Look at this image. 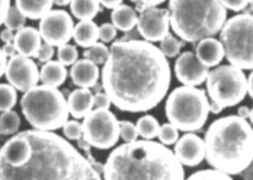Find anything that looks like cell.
Returning a JSON list of instances; mask_svg holds the SVG:
<instances>
[{"label": "cell", "instance_id": "obj_1", "mask_svg": "<svg viewBox=\"0 0 253 180\" xmlns=\"http://www.w3.org/2000/svg\"><path fill=\"white\" fill-rule=\"evenodd\" d=\"M171 66L159 47L144 40H118L102 69V87L116 109L145 112L158 106L171 85Z\"/></svg>", "mask_w": 253, "mask_h": 180}, {"label": "cell", "instance_id": "obj_2", "mask_svg": "<svg viewBox=\"0 0 253 180\" xmlns=\"http://www.w3.org/2000/svg\"><path fill=\"white\" fill-rule=\"evenodd\" d=\"M32 154L22 166L0 159V180H93L100 174L70 142L53 131H22Z\"/></svg>", "mask_w": 253, "mask_h": 180}, {"label": "cell", "instance_id": "obj_3", "mask_svg": "<svg viewBox=\"0 0 253 180\" xmlns=\"http://www.w3.org/2000/svg\"><path fill=\"white\" fill-rule=\"evenodd\" d=\"M105 180H185L183 166L160 142L147 140L124 143L104 164Z\"/></svg>", "mask_w": 253, "mask_h": 180}, {"label": "cell", "instance_id": "obj_4", "mask_svg": "<svg viewBox=\"0 0 253 180\" xmlns=\"http://www.w3.org/2000/svg\"><path fill=\"white\" fill-rule=\"evenodd\" d=\"M205 159L230 176L242 174L253 163V127L238 115L215 120L205 133Z\"/></svg>", "mask_w": 253, "mask_h": 180}, {"label": "cell", "instance_id": "obj_5", "mask_svg": "<svg viewBox=\"0 0 253 180\" xmlns=\"http://www.w3.org/2000/svg\"><path fill=\"white\" fill-rule=\"evenodd\" d=\"M168 10L172 31L187 43L212 37L227 21L220 0H170Z\"/></svg>", "mask_w": 253, "mask_h": 180}, {"label": "cell", "instance_id": "obj_6", "mask_svg": "<svg viewBox=\"0 0 253 180\" xmlns=\"http://www.w3.org/2000/svg\"><path fill=\"white\" fill-rule=\"evenodd\" d=\"M20 105L24 117L34 130L55 131L68 120L67 102L57 88L37 85L24 93Z\"/></svg>", "mask_w": 253, "mask_h": 180}, {"label": "cell", "instance_id": "obj_7", "mask_svg": "<svg viewBox=\"0 0 253 180\" xmlns=\"http://www.w3.org/2000/svg\"><path fill=\"white\" fill-rule=\"evenodd\" d=\"M210 99L203 89L179 86L171 91L165 102L167 120L179 131L195 132L209 118Z\"/></svg>", "mask_w": 253, "mask_h": 180}, {"label": "cell", "instance_id": "obj_8", "mask_svg": "<svg viewBox=\"0 0 253 180\" xmlns=\"http://www.w3.org/2000/svg\"><path fill=\"white\" fill-rule=\"evenodd\" d=\"M220 42L231 66L253 70V15L239 14L229 18L220 30Z\"/></svg>", "mask_w": 253, "mask_h": 180}, {"label": "cell", "instance_id": "obj_9", "mask_svg": "<svg viewBox=\"0 0 253 180\" xmlns=\"http://www.w3.org/2000/svg\"><path fill=\"white\" fill-rule=\"evenodd\" d=\"M206 89L210 101L222 108L234 107L248 94L247 77L242 69L231 65L216 66L209 72Z\"/></svg>", "mask_w": 253, "mask_h": 180}, {"label": "cell", "instance_id": "obj_10", "mask_svg": "<svg viewBox=\"0 0 253 180\" xmlns=\"http://www.w3.org/2000/svg\"><path fill=\"white\" fill-rule=\"evenodd\" d=\"M82 127L83 138L100 150L115 147L120 139L119 120L110 109L91 110L84 118Z\"/></svg>", "mask_w": 253, "mask_h": 180}, {"label": "cell", "instance_id": "obj_11", "mask_svg": "<svg viewBox=\"0 0 253 180\" xmlns=\"http://www.w3.org/2000/svg\"><path fill=\"white\" fill-rule=\"evenodd\" d=\"M74 28L70 14L63 9H55L40 19L39 31L44 43L59 47L71 40Z\"/></svg>", "mask_w": 253, "mask_h": 180}, {"label": "cell", "instance_id": "obj_12", "mask_svg": "<svg viewBox=\"0 0 253 180\" xmlns=\"http://www.w3.org/2000/svg\"><path fill=\"white\" fill-rule=\"evenodd\" d=\"M5 75L8 83L21 93L37 86L40 81L37 64L32 58L18 54L7 61Z\"/></svg>", "mask_w": 253, "mask_h": 180}, {"label": "cell", "instance_id": "obj_13", "mask_svg": "<svg viewBox=\"0 0 253 180\" xmlns=\"http://www.w3.org/2000/svg\"><path fill=\"white\" fill-rule=\"evenodd\" d=\"M138 32L149 43L161 42L170 34V13L156 6L145 8L138 17Z\"/></svg>", "mask_w": 253, "mask_h": 180}, {"label": "cell", "instance_id": "obj_14", "mask_svg": "<svg viewBox=\"0 0 253 180\" xmlns=\"http://www.w3.org/2000/svg\"><path fill=\"white\" fill-rule=\"evenodd\" d=\"M173 69L177 80L182 85L192 87H197L206 82L210 72L192 51L178 55Z\"/></svg>", "mask_w": 253, "mask_h": 180}, {"label": "cell", "instance_id": "obj_15", "mask_svg": "<svg viewBox=\"0 0 253 180\" xmlns=\"http://www.w3.org/2000/svg\"><path fill=\"white\" fill-rule=\"evenodd\" d=\"M173 153L182 166L197 167L205 158L204 140L193 132H186L174 144Z\"/></svg>", "mask_w": 253, "mask_h": 180}, {"label": "cell", "instance_id": "obj_16", "mask_svg": "<svg viewBox=\"0 0 253 180\" xmlns=\"http://www.w3.org/2000/svg\"><path fill=\"white\" fill-rule=\"evenodd\" d=\"M32 145L27 137L19 132L0 148V159L12 167H19L31 157Z\"/></svg>", "mask_w": 253, "mask_h": 180}, {"label": "cell", "instance_id": "obj_17", "mask_svg": "<svg viewBox=\"0 0 253 180\" xmlns=\"http://www.w3.org/2000/svg\"><path fill=\"white\" fill-rule=\"evenodd\" d=\"M72 82L78 88L90 89L97 84L100 77L98 66L85 58L77 60L70 69Z\"/></svg>", "mask_w": 253, "mask_h": 180}, {"label": "cell", "instance_id": "obj_18", "mask_svg": "<svg viewBox=\"0 0 253 180\" xmlns=\"http://www.w3.org/2000/svg\"><path fill=\"white\" fill-rule=\"evenodd\" d=\"M13 44H15L18 55L34 58L37 57L42 45V37L38 29L33 27H25L17 31Z\"/></svg>", "mask_w": 253, "mask_h": 180}, {"label": "cell", "instance_id": "obj_19", "mask_svg": "<svg viewBox=\"0 0 253 180\" xmlns=\"http://www.w3.org/2000/svg\"><path fill=\"white\" fill-rule=\"evenodd\" d=\"M195 55L204 66L211 68L220 65L225 57V52L220 40L207 37L199 41Z\"/></svg>", "mask_w": 253, "mask_h": 180}, {"label": "cell", "instance_id": "obj_20", "mask_svg": "<svg viewBox=\"0 0 253 180\" xmlns=\"http://www.w3.org/2000/svg\"><path fill=\"white\" fill-rule=\"evenodd\" d=\"M69 114L75 120L84 119L94 109V94L90 89L78 88L72 92L66 100Z\"/></svg>", "mask_w": 253, "mask_h": 180}, {"label": "cell", "instance_id": "obj_21", "mask_svg": "<svg viewBox=\"0 0 253 180\" xmlns=\"http://www.w3.org/2000/svg\"><path fill=\"white\" fill-rule=\"evenodd\" d=\"M67 78L66 66L58 60H51L44 64L40 69V81L42 84L58 88L63 85Z\"/></svg>", "mask_w": 253, "mask_h": 180}, {"label": "cell", "instance_id": "obj_22", "mask_svg": "<svg viewBox=\"0 0 253 180\" xmlns=\"http://www.w3.org/2000/svg\"><path fill=\"white\" fill-rule=\"evenodd\" d=\"M73 38L83 48H88L99 39V27L93 20H82L74 28Z\"/></svg>", "mask_w": 253, "mask_h": 180}, {"label": "cell", "instance_id": "obj_23", "mask_svg": "<svg viewBox=\"0 0 253 180\" xmlns=\"http://www.w3.org/2000/svg\"><path fill=\"white\" fill-rule=\"evenodd\" d=\"M111 21L117 30L129 32L137 26V13L132 6L122 4L113 9L111 13Z\"/></svg>", "mask_w": 253, "mask_h": 180}, {"label": "cell", "instance_id": "obj_24", "mask_svg": "<svg viewBox=\"0 0 253 180\" xmlns=\"http://www.w3.org/2000/svg\"><path fill=\"white\" fill-rule=\"evenodd\" d=\"M16 7L27 18L38 20L44 17L54 4V0H15Z\"/></svg>", "mask_w": 253, "mask_h": 180}, {"label": "cell", "instance_id": "obj_25", "mask_svg": "<svg viewBox=\"0 0 253 180\" xmlns=\"http://www.w3.org/2000/svg\"><path fill=\"white\" fill-rule=\"evenodd\" d=\"M98 0H72L70 9L74 17L82 20H93L100 11Z\"/></svg>", "mask_w": 253, "mask_h": 180}, {"label": "cell", "instance_id": "obj_26", "mask_svg": "<svg viewBox=\"0 0 253 180\" xmlns=\"http://www.w3.org/2000/svg\"><path fill=\"white\" fill-rule=\"evenodd\" d=\"M136 127L139 136L142 137L143 140L153 141L158 136L161 125L159 120L154 116L145 114L138 119Z\"/></svg>", "mask_w": 253, "mask_h": 180}, {"label": "cell", "instance_id": "obj_27", "mask_svg": "<svg viewBox=\"0 0 253 180\" xmlns=\"http://www.w3.org/2000/svg\"><path fill=\"white\" fill-rule=\"evenodd\" d=\"M21 124V119L17 111L10 109L0 114V135L16 134Z\"/></svg>", "mask_w": 253, "mask_h": 180}, {"label": "cell", "instance_id": "obj_28", "mask_svg": "<svg viewBox=\"0 0 253 180\" xmlns=\"http://www.w3.org/2000/svg\"><path fill=\"white\" fill-rule=\"evenodd\" d=\"M110 53V48H108L105 43H95L92 46L84 50V57L87 60L93 62L95 65H105Z\"/></svg>", "mask_w": 253, "mask_h": 180}, {"label": "cell", "instance_id": "obj_29", "mask_svg": "<svg viewBox=\"0 0 253 180\" xmlns=\"http://www.w3.org/2000/svg\"><path fill=\"white\" fill-rule=\"evenodd\" d=\"M17 102V90L9 83H0V112L13 109Z\"/></svg>", "mask_w": 253, "mask_h": 180}, {"label": "cell", "instance_id": "obj_30", "mask_svg": "<svg viewBox=\"0 0 253 180\" xmlns=\"http://www.w3.org/2000/svg\"><path fill=\"white\" fill-rule=\"evenodd\" d=\"M182 48L181 40L169 34L160 42L159 49L166 58H174L180 54Z\"/></svg>", "mask_w": 253, "mask_h": 180}, {"label": "cell", "instance_id": "obj_31", "mask_svg": "<svg viewBox=\"0 0 253 180\" xmlns=\"http://www.w3.org/2000/svg\"><path fill=\"white\" fill-rule=\"evenodd\" d=\"M26 23L27 17L17 9L16 6H10L9 10L6 14V19L4 21L6 28L10 29L13 32L18 31L26 27Z\"/></svg>", "mask_w": 253, "mask_h": 180}, {"label": "cell", "instance_id": "obj_32", "mask_svg": "<svg viewBox=\"0 0 253 180\" xmlns=\"http://www.w3.org/2000/svg\"><path fill=\"white\" fill-rule=\"evenodd\" d=\"M157 138L159 140L160 143L164 144L165 146L174 145L180 138L179 130L170 122L165 123L161 125Z\"/></svg>", "mask_w": 253, "mask_h": 180}, {"label": "cell", "instance_id": "obj_33", "mask_svg": "<svg viewBox=\"0 0 253 180\" xmlns=\"http://www.w3.org/2000/svg\"><path fill=\"white\" fill-rule=\"evenodd\" d=\"M78 50L73 44L61 45L57 50V60L65 66H73L78 60Z\"/></svg>", "mask_w": 253, "mask_h": 180}, {"label": "cell", "instance_id": "obj_34", "mask_svg": "<svg viewBox=\"0 0 253 180\" xmlns=\"http://www.w3.org/2000/svg\"><path fill=\"white\" fill-rule=\"evenodd\" d=\"M185 180H233L230 175L214 169H202L190 175Z\"/></svg>", "mask_w": 253, "mask_h": 180}, {"label": "cell", "instance_id": "obj_35", "mask_svg": "<svg viewBox=\"0 0 253 180\" xmlns=\"http://www.w3.org/2000/svg\"><path fill=\"white\" fill-rule=\"evenodd\" d=\"M120 127V138L126 143L136 142L139 133L137 127L132 121L127 120H119Z\"/></svg>", "mask_w": 253, "mask_h": 180}, {"label": "cell", "instance_id": "obj_36", "mask_svg": "<svg viewBox=\"0 0 253 180\" xmlns=\"http://www.w3.org/2000/svg\"><path fill=\"white\" fill-rule=\"evenodd\" d=\"M63 129V134L68 141H76L80 140L83 137L82 123H80L78 120H67Z\"/></svg>", "mask_w": 253, "mask_h": 180}, {"label": "cell", "instance_id": "obj_37", "mask_svg": "<svg viewBox=\"0 0 253 180\" xmlns=\"http://www.w3.org/2000/svg\"><path fill=\"white\" fill-rule=\"evenodd\" d=\"M117 36V29L112 23H103L99 27V39L102 43H110Z\"/></svg>", "mask_w": 253, "mask_h": 180}, {"label": "cell", "instance_id": "obj_38", "mask_svg": "<svg viewBox=\"0 0 253 180\" xmlns=\"http://www.w3.org/2000/svg\"><path fill=\"white\" fill-rule=\"evenodd\" d=\"M54 55H55L54 46L46 44V43H44V44H42L40 49H39L37 58L39 59V62L45 64V63L52 60Z\"/></svg>", "mask_w": 253, "mask_h": 180}, {"label": "cell", "instance_id": "obj_39", "mask_svg": "<svg viewBox=\"0 0 253 180\" xmlns=\"http://www.w3.org/2000/svg\"><path fill=\"white\" fill-rule=\"evenodd\" d=\"M226 9L239 12L244 10L250 4V0H220Z\"/></svg>", "mask_w": 253, "mask_h": 180}, {"label": "cell", "instance_id": "obj_40", "mask_svg": "<svg viewBox=\"0 0 253 180\" xmlns=\"http://www.w3.org/2000/svg\"><path fill=\"white\" fill-rule=\"evenodd\" d=\"M112 101L110 97L105 93H95L94 95V109H110Z\"/></svg>", "mask_w": 253, "mask_h": 180}, {"label": "cell", "instance_id": "obj_41", "mask_svg": "<svg viewBox=\"0 0 253 180\" xmlns=\"http://www.w3.org/2000/svg\"><path fill=\"white\" fill-rule=\"evenodd\" d=\"M133 3H135L137 6H142L143 10L148 7L158 6L163 4L166 0H130Z\"/></svg>", "mask_w": 253, "mask_h": 180}, {"label": "cell", "instance_id": "obj_42", "mask_svg": "<svg viewBox=\"0 0 253 180\" xmlns=\"http://www.w3.org/2000/svg\"><path fill=\"white\" fill-rule=\"evenodd\" d=\"M10 6V0H0V27L4 24Z\"/></svg>", "mask_w": 253, "mask_h": 180}, {"label": "cell", "instance_id": "obj_43", "mask_svg": "<svg viewBox=\"0 0 253 180\" xmlns=\"http://www.w3.org/2000/svg\"><path fill=\"white\" fill-rule=\"evenodd\" d=\"M3 54L5 55L6 58L9 57L11 58L13 56L17 55V49H16V46L13 43H6V44L3 45V47L1 48Z\"/></svg>", "mask_w": 253, "mask_h": 180}, {"label": "cell", "instance_id": "obj_44", "mask_svg": "<svg viewBox=\"0 0 253 180\" xmlns=\"http://www.w3.org/2000/svg\"><path fill=\"white\" fill-rule=\"evenodd\" d=\"M14 37H15V35L13 33V31L8 28L2 30L0 33V40L5 44L12 43L14 41Z\"/></svg>", "mask_w": 253, "mask_h": 180}, {"label": "cell", "instance_id": "obj_45", "mask_svg": "<svg viewBox=\"0 0 253 180\" xmlns=\"http://www.w3.org/2000/svg\"><path fill=\"white\" fill-rule=\"evenodd\" d=\"M98 1L102 6H105L108 9H115L123 3V0H98Z\"/></svg>", "mask_w": 253, "mask_h": 180}, {"label": "cell", "instance_id": "obj_46", "mask_svg": "<svg viewBox=\"0 0 253 180\" xmlns=\"http://www.w3.org/2000/svg\"><path fill=\"white\" fill-rule=\"evenodd\" d=\"M238 116L242 119L244 120H249V117H250V113H251V109L248 107V106H241L239 107L238 109Z\"/></svg>", "mask_w": 253, "mask_h": 180}, {"label": "cell", "instance_id": "obj_47", "mask_svg": "<svg viewBox=\"0 0 253 180\" xmlns=\"http://www.w3.org/2000/svg\"><path fill=\"white\" fill-rule=\"evenodd\" d=\"M6 65H7V60L5 55L3 54L2 49L0 48V78L5 74L6 72Z\"/></svg>", "mask_w": 253, "mask_h": 180}, {"label": "cell", "instance_id": "obj_48", "mask_svg": "<svg viewBox=\"0 0 253 180\" xmlns=\"http://www.w3.org/2000/svg\"><path fill=\"white\" fill-rule=\"evenodd\" d=\"M223 109L224 108H222L219 104L210 101V112H211L213 114H220Z\"/></svg>", "mask_w": 253, "mask_h": 180}, {"label": "cell", "instance_id": "obj_49", "mask_svg": "<svg viewBox=\"0 0 253 180\" xmlns=\"http://www.w3.org/2000/svg\"><path fill=\"white\" fill-rule=\"evenodd\" d=\"M248 94L253 100V70L247 78Z\"/></svg>", "mask_w": 253, "mask_h": 180}, {"label": "cell", "instance_id": "obj_50", "mask_svg": "<svg viewBox=\"0 0 253 180\" xmlns=\"http://www.w3.org/2000/svg\"><path fill=\"white\" fill-rule=\"evenodd\" d=\"M77 143H78V147H80V148H82L84 150L89 151V149L91 148V146L89 145L88 142H86L83 137L80 140L77 141Z\"/></svg>", "mask_w": 253, "mask_h": 180}, {"label": "cell", "instance_id": "obj_51", "mask_svg": "<svg viewBox=\"0 0 253 180\" xmlns=\"http://www.w3.org/2000/svg\"><path fill=\"white\" fill-rule=\"evenodd\" d=\"M72 0H54V4L58 6H66L71 4Z\"/></svg>", "mask_w": 253, "mask_h": 180}, {"label": "cell", "instance_id": "obj_52", "mask_svg": "<svg viewBox=\"0 0 253 180\" xmlns=\"http://www.w3.org/2000/svg\"><path fill=\"white\" fill-rule=\"evenodd\" d=\"M249 120L251 121L252 125L253 126V107L251 109V113H250V117H249Z\"/></svg>", "mask_w": 253, "mask_h": 180}, {"label": "cell", "instance_id": "obj_53", "mask_svg": "<svg viewBox=\"0 0 253 180\" xmlns=\"http://www.w3.org/2000/svg\"><path fill=\"white\" fill-rule=\"evenodd\" d=\"M250 5H251V7H252L253 11V0H250Z\"/></svg>", "mask_w": 253, "mask_h": 180}, {"label": "cell", "instance_id": "obj_54", "mask_svg": "<svg viewBox=\"0 0 253 180\" xmlns=\"http://www.w3.org/2000/svg\"></svg>", "mask_w": 253, "mask_h": 180}, {"label": "cell", "instance_id": "obj_55", "mask_svg": "<svg viewBox=\"0 0 253 180\" xmlns=\"http://www.w3.org/2000/svg\"><path fill=\"white\" fill-rule=\"evenodd\" d=\"M0 148H1V147H0Z\"/></svg>", "mask_w": 253, "mask_h": 180}]
</instances>
